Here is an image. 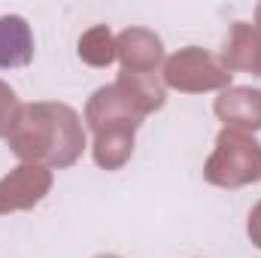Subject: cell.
<instances>
[{
  "mask_svg": "<svg viewBox=\"0 0 261 258\" xmlns=\"http://www.w3.org/2000/svg\"><path fill=\"white\" fill-rule=\"evenodd\" d=\"M12 152L21 164H43V167H67L85 149V131L73 107L37 100L24 104L21 119L9 134Z\"/></svg>",
  "mask_w": 261,
  "mask_h": 258,
  "instance_id": "6da1fadb",
  "label": "cell"
},
{
  "mask_svg": "<svg viewBox=\"0 0 261 258\" xmlns=\"http://www.w3.org/2000/svg\"><path fill=\"white\" fill-rule=\"evenodd\" d=\"M203 176L222 189H240L261 179V143L246 131H219L216 149L203 164Z\"/></svg>",
  "mask_w": 261,
  "mask_h": 258,
  "instance_id": "7a4b0ae2",
  "label": "cell"
},
{
  "mask_svg": "<svg viewBox=\"0 0 261 258\" xmlns=\"http://www.w3.org/2000/svg\"><path fill=\"white\" fill-rule=\"evenodd\" d=\"M161 79H164V85L179 88V91H213V88H225L231 82V70L219 58H213L210 52L189 46L164 61Z\"/></svg>",
  "mask_w": 261,
  "mask_h": 258,
  "instance_id": "3957f363",
  "label": "cell"
},
{
  "mask_svg": "<svg viewBox=\"0 0 261 258\" xmlns=\"http://www.w3.org/2000/svg\"><path fill=\"white\" fill-rule=\"evenodd\" d=\"M52 189V170L43 164H18L0 179V213L31 210Z\"/></svg>",
  "mask_w": 261,
  "mask_h": 258,
  "instance_id": "277c9868",
  "label": "cell"
},
{
  "mask_svg": "<svg viewBox=\"0 0 261 258\" xmlns=\"http://www.w3.org/2000/svg\"><path fill=\"white\" fill-rule=\"evenodd\" d=\"M116 58L130 73H155V67L164 61L161 37L146 28H128L116 37Z\"/></svg>",
  "mask_w": 261,
  "mask_h": 258,
  "instance_id": "5b68a950",
  "label": "cell"
},
{
  "mask_svg": "<svg viewBox=\"0 0 261 258\" xmlns=\"http://www.w3.org/2000/svg\"><path fill=\"white\" fill-rule=\"evenodd\" d=\"M216 116L225 122V128L234 131H261V88L234 85L225 88L216 97Z\"/></svg>",
  "mask_w": 261,
  "mask_h": 258,
  "instance_id": "8992f818",
  "label": "cell"
},
{
  "mask_svg": "<svg viewBox=\"0 0 261 258\" xmlns=\"http://www.w3.org/2000/svg\"><path fill=\"white\" fill-rule=\"evenodd\" d=\"M116 91L128 100V107L143 119L155 110L164 107V97H167V85L158 73H130V70H122L119 79L113 82Z\"/></svg>",
  "mask_w": 261,
  "mask_h": 258,
  "instance_id": "52a82bcc",
  "label": "cell"
},
{
  "mask_svg": "<svg viewBox=\"0 0 261 258\" xmlns=\"http://www.w3.org/2000/svg\"><path fill=\"white\" fill-rule=\"evenodd\" d=\"M222 64L228 70L261 76V34L255 31V24L234 21L225 40V49H222Z\"/></svg>",
  "mask_w": 261,
  "mask_h": 258,
  "instance_id": "ba28073f",
  "label": "cell"
},
{
  "mask_svg": "<svg viewBox=\"0 0 261 258\" xmlns=\"http://www.w3.org/2000/svg\"><path fill=\"white\" fill-rule=\"evenodd\" d=\"M85 122L91 125V131H103L113 125H140V116L116 91V85H103L91 94V100L85 107Z\"/></svg>",
  "mask_w": 261,
  "mask_h": 258,
  "instance_id": "9c48e42d",
  "label": "cell"
},
{
  "mask_svg": "<svg viewBox=\"0 0 261 258\" xmlns=\"http://www.w3.org/2000/svg\"><path fill=\"white\" fill-rule=\"evenodd\" d=\"M34 58V34L21 15H0V67H24Z\"/></svg>",
  "mask_w": 261,
  "mask_h": 258,
  "instance_id": "30bf717a",
  "label": "cell"
},
{
  "mask_svg": "<svg viewBox=\"0 0 261 258\" xmlns=\"http://www.w3.org/2000/svg\"><path fill=\"white\" fill-rule=\"evenodd\" d=\"M140 125H113V128L94 131V161L103 167V170H116L122 167L134 152V134Z\"/></svg>",
  "mask_w": 261,
  "mask_h": 258,
  "instance_id": "8fae6325",
  "label": "cell"
},
{
  "mask_svg": "<svg viewBox=\"0 0 261 258\" xmlns=\"http://www.w3.org/2000/svg\"><path fill=\"white\" fill-rule=\"evenodd\" d=\"M79 58L91 67H107L116 61V37L107 24H97L79 37Z\"/></svg>",
  "mask_w": 261,
  "mask_h": 258,
  "instance_id": "7c38bea8",
  "label": "cell"
},
{
  "mask_svg": "<svg viewBox=\"0 0 261 258\" xmlns=\"http://www.w3.org/2000/svg\"><path fill=\"white\" fill-rule=\"evenodd\" d=\"M21 110H24V104L15 97V91L6 82H0V137L9 140V134L15 131L18 119H21Z\"/></svg>",
  "mask_w": 261,
  "mask_h": 258,
  "instance_id": "4fadbf2b",
  "label": "cell"
},
{
  "mask_svg": "<svg viewBox=\"0 0 261 258\" xmlns=\"http://www.w3.org/2000/svg\"><path fill=\"white\" fill-rule=\"evenodd\" d=\"M246 231H249V240L261 249V203L249 213V225H246Z\"/></svg>",
  "mask_w": 261,
  "mask_h": 258,
  "instance_id": "5bb4252c",
  "label": "cell"
},
{
  "mask_svg": "<svg viewBox=\"0 0 261 258\" xmlns=\"http://www.w3.org/2000/svg\"><path fill=\"white\" fill-rule=\"evenodd\" d=\"M255 31L261 34V3H258V9H255Z\"/></svg>",
  "mask_w": 261,
  "mask_h": 258,
  "instance_id": "9a60e30c",
  "label": "cell"
},
{
  "mask_svg": "<svg viewBox=\"0 0 261 258\" xmlns=\"http://www.w3.org/2000/svg\"><path fill=\"white\" fill-rule=\"evenodd\" d=\"M97 258H119V255H97Z\"/></svg>",
  "mask_w": 261,
  "mask_h": 258,
  "instance_id": "2e32d148",
  "label": "cell"
}]
</instances>
